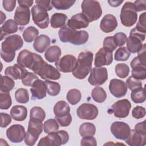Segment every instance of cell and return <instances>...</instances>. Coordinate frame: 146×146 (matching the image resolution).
Returning <instances> with one entry per match:
<instances>
[{"label":"cell","instance_id":"obj_1","mask_svg":"<svg viewBox=\"0 0 146 146\" xmlns=\"http://www.w3.org/2000/svg\"><path fill=\"white\" fill-rule=\"evenodd\" d=\"M58 35L62 42H70L75 45H81L86 43L89 38V35L86 31H77L65 26L59 30Z\"/></svg>","mask_w":146,"mask_h":146},{"label":"cell","instance_id":"obj_2","mask_svg":"<svg viewBox=\"0 0 146 146\" xmlns=\"http://www.w3.org/2000/svg\"><path fill=\"white\" fill-rule=\"evenodd\" d=\"M94 54L90 51L81 52L78 56L73 76L78 79H84L91 70Z\"/></svg>","mask_w":146,"mask_h":146},{"label":"cell","instance_id":"obj_3","mask_svg":"<svg viewBox=\"0 0 146 146\" xmlns=\"http://www.w3.org/2000/svg\"><path fill=\"white\" fill-rule=\"evenodd\" d=\"M44 80H58L60 78L59 71L42 59L32 70Z\"/></svg>","mask_w":146,"mask_h":146},{"label":"cell","instance_id":"obj_4","mask_svg":"<svg viewBox=\"0 0 146 146\" xmlns=\"http://www.w3.org/2000/svg\"><path fill=\"white\" fill-rule=\"evenodd\" d=\"M82 14L89 22L98 20L102 14L100 3L97 1L84 0L81 5Z\"/></svg>","mask_w":146,"mask_h":146},{"label":"cell","instance_id":"obj_5","mask_svg":"<svg viewBox=\"0 0 146 146\" xmlns=\"http://www.w3.org/2000/svg\"><path fill=\"white\" fill-rule=\"evenodd\" d=\"M69 140L68 132L64 130H60L55 132L48 133V135L42 138L38 145L60 146L65 144Z\"/></svg>","mask_w":146,"mask_h":146},{"label":"cell","instance_id":"obj_6","mask_svg":"<svg viewBox=\"0 0 146 146\" xmlns=\"http://www.w3.org/2000/svg\"><path fill=\"white\" fill-rule=\"evenodd\" d=\"M43 131L42 121L38 119H30L28 128L25 137V144L29 146L34 145Z\"/></svg>","mask_w":146,"mask_h":146},{"label":"cell","instance_id":"obj_7","mask_svg":"<svg viewBox=\"0 0 146 146\" xmlns=\"http://www.w3.org/2000/svg\"><path fill=\"white\" fill-rule=\"evenodd\" d=\"M121 24L125 27H131L135 24L137 19V14L133 3L127 2L123 6L120 14Z\"/></svg>","mask_w":146,"mask_h":146},{"label":"cell","instance_id":"obj_8","mask_svg":"<svg viewBox=\"0 0 146 146\" xmlns=\"http://www.w3.org/2000/svg\"><path fill=\"white\" fill-rule=\"evenodd\" d=\"M23 41L21 36L14 34L7 36L1 44V53L6 54H15L17 50L21 48Z\"/></svg>","mask_w":146,"mask_h":146},{"label":"cell","instance_id":"obj_9","mask_svg":"<svg viewBox=\"0 0 146 146\" xmlns=\"http://www.w3.org/2000/svg\"><path fill=\"white\" fill-rule=\"evenodd\" d=\"M145 33L132 29L127 39V48L130 52H138L143 47L142 42L145 40Z\"/></svg>","mask_w":146,"mask_h":146},{"label":"cell","instance_id":"obj_10","mask_svg":"<svg viewBox=\"0 0 146 146\" xmlns=\"http://www.w3.org/2000/svg\"><path fill=\"white\" fill-rule=\"evenodd\" d=\"M42 57L34 52H32L27 49L22 50L18 54L17 63L23 68H28L33 70L36 63Z\"/></svg>","mask_w":146,"mask_h":146},{"label":"cell","instance_id":"obj_11","mask_svg":"<svg viewBox=\"0 0 146 146\" xmlns=\"http://www.w3.org/2000/svg\"><path fill=\"white\" fill-rule=\"evenodd\" d=\"M32 18L34 23L42 29H46L50 23L47 11L40 5H36L31 9Z\"/></svg>","mask_w":146,"mask_h":146},{"label":"cell","instance_id":"obj_12","mask_svg":"<svg viewBox=\"0 0 146 146\" xmlns=\"http://www.w3.org/2000/svg\"><path fill=\"white\" fill-rule=\"evenodd\" d=\"M131 108L130 102L128 99H124L118 100L113 104L108 112L112 113L116 117L124 118L128 115Z\"/></svg>","mask_w":146,"mask_h":146},{"label":"cell","instance_id":"obj_13","mask_svg":"<svg viewBox=\"0 0 146 146\" xmlns=\"http://www.w3.org/2000/svg\"><path fill=\"white\" fill-rule=\"evenodd\" d=\"M108 79V72L105 67H95L91 70L88 78L89 83L92 86H100Z\"/></svg>","mask_w":146,"mask_h":146},{"label":"cell","instance_id":"obj_14","mask_svg":"<svg viewBox=\"0 0 146 146\" xmlns=\"http://www.w3.org/2000/svg\"><path fill=\"white\" fill-rule=\"evenodd\" d=\"M76 113L80 119L94 120L98 115V109L96 106L92 104L83 103L77 108Z\"/></svg>","mask_w":146,"mask_h":146},{"label":"cell","instance_id":"obj_15","mask_svg":"<svg viewBox=\"0 0 146 146\" xmlns=\"http://www.w3.org/2000/svg\"><path fill=\"white\" fill-rule=\"evenodd\" d=\"M77 59L72 55H66L55 62L56 69L63 72H72L75 68Z\"/></svg>","mask_w":146,"mask_h":146},{"label":"cell","instance_id":"obj_16","mask_svg":"<svg viewBox=\"0 0 146 146\" xmlns=\"http://www.w3.org/2000/svg\"><path fill=\"white\" fill-rule=\"evenodd\" d=\"M111 132L115 138L125 140L129 136L131 128L129 125L123 121H115L111 125Z\"/></svg>","mask_w":146,"mask_h":146},{"label":"cell","instance_id":"obj_17","mask_svg":"<svg viewBox=\"0 0 146 146\" xmlns=\"http://www.w3.org/2000/svg\"><path fill=\"white\" fill-rule=\"evenodd\" d=\"M26 132L23 126L20 124H14L6 130V136L12 143L22 142L25 137Z\"/></svg>","mask_w":146,"mask_h":146},{"label":"cell","instance_id":"obj_18","mask_svg":"<svg viewBox=\"0 0 146 146\" xmlns=\"http://www.w3.org/2000/svg\"><path fill=\"white\" fill-rule=\"evenodd\" d=\"M112 52L108 51L103 47L100 48L95 55L94 65L96 67L108 66L112 63Z\"/></svg>","mask_w":146,"mask_h":146},{"label":"cell","instance_id":"obj_19","mask_svg":"<svg viewBox=\"0 0 146 146\" xmlns=\"http://www.w3.org/2000/svg\"><path fill=\"white\" fill-rule=\"evenodd\" d=\"M109 90L112 95L119 98L125 95L127 87L125 83L121 80L112 79L110 82Z\"/></svg>","mask_w":146,"mask_h":146},{"label":"cell","instance_id":"obj_20","mask_svg":"<svg viewBox=\"0 0 146 146\" xmlns=\"http://www.w3.org/2000/svg\"><path fill=\"white\" fill-rule=\"evenodd\" d=\"M125 143L131 146H143L146 144V133L140 132L135 129L131 130Z\"/></svg>","mask_w":146,"mask_h":146},{"label":"cell","instance_id":"obj_21","mask_svg":"<svg viewBox=\"0 0 146 146\" xmlns=\"http://www.w3.org/2000/svg\"><path fill=\"white\" fill-rule=\"evenodd\" d=\"M30 91L31 93V99L33 100L42 99L46 97L47 87L44 81L39 79L36 80L33 84Z\"/></svg>","mask_w":146,"mask_h":146},{"label":"cell","instance_id":"obj_22","mask_svg":"<svg viewBox=\"0 0 146 146\" xmlns=\"http://www.w3.org/2000/svg\"><path fill=\"white\" fill-rule=\"evenodd\" d=\"M14 21L20 26H25L27 25L30 19V11L28 7L19 6L14 14Z\"/></svg>","mask_w":146,"mask_h":146},{"label":"cell","instance_id":"obj_23","mask_svg":"<svg viewBox=\"0 0 146 146\" xmlns=\"http://www.w3.org/2000/svg\"><path fill=\"white\" fill-rule=\"evenodd\" d=\"M88 25L89 22L82 13H78L72 16L67 22L68 27L73 30L86 28Z\"/></svg>","mask_w":146,"mask_h":146},{"label":"cell","instance_id":"obj_24","mask_svg":"<svg viewBox=\"0 0 146 146\" xmlns=\"http://www.w3.org/2000/svg\"><path fill=\"white\" fill-rule=\"evenodd\" d=\"M5 74L13 80H22L27 75L28 71L18 64H15L14 66L7 67L5 70Z\"/></svg>","mask_w":146,"mask_h":146},{"label":"cell","instance_id":"obj_25","mask_svg":"<svg viewBox=\"0 0 146 146\" xmlns=\"http://www.w3.org/2000/svg\"><path fill=\"white\" fill-rule=\"evenodd\" d=\"M117 26V21L116 17L112 14L104 15L100 23L101 30L105 33H111L114 31Z\"/></svg>","mask_w":146,"mask_h":146},{"label":"cell","instance_id":"obj_26","mask_svg":"<svg viewBox=\"0 0 146 146\" xmlns=\"http://www.w3.org/2000/svg\"><path fill=\"white\" fill-rule=\"evenodd\" d=\"M50 43V38L46 35L42 34L36 38L33 43V47L35 51L42 53L49 47Z\"/></svg>","mask_w":146,"mask_h":146},{"label":"cell","instance_id":"obj_27","mask_svg":"<svg viewBox=\"0 0 146 146\" xmlns=\"http://www.w3.org/2000/svg\"><path fill=\"white\" fill-rule=\"evenodd\" d=\"M10 115L14 120L22 121L27 117V110L23 106H14L10 110Z\"/></svg>","mask_w":146,"mask_h":146},{"label":"cell","instance_id":"obj_28","mask_svg":"<svg viewBox=\"0 0 146 146\" xmlns=\"http://www.w3.org/2000/svg\"><path fill=\"white\" fill-rule=\"evenodd\" d=\"M61 50L58 46L54 45L50 46L46 51L44 54V57L46 59L50 62H57L61 55Z\"/></svg>","mask_w":146,"mask_h":146},{"label":"cell","instance_id":"obj_29","mask_svg":"<svg viewBox=\"0 0 146 146\" xmlns=\"http://www.w3.org/2000/svg\"><path fill=\"white\" fill-rule=\"evenodd\" d=\"M53 112L55 117H62L70 113V107L67 102L59 101L55 104Z\"/></svg>","mask_w":146,"mask_h":146},{"label":"cell","instance_id":"obj_30","mask_svg":"<svg viewBox=\"0 0 146 146\" xmlns=\"http://www.w3.org/2000/svg\"><path fill=\"white\" fill-rule=\"evenodd\" d=\"M67 19V16L63 13H54L51 18V26L54 29L62 28L64 26Z\"/></svg>","mask_w":146,"mask_h":146},{"label":"cell","instance_id":"obj_31","mask_svg":"<svg viewBox=\"0 0 146 146\" xmlns=\"http://www.w3.org/2000/svg\"><path fill=\"white\" fill-rule=\"evenodd\" d=\"M1 35L4 34L6 35L15 33L18 31V24L13 19H8L1 26Z\"/></svg>","mask_w":146,"mask_h":146},{"label":"cell","instance_id":"obj_32","mask_svg":"<svg viewBox=\"0 0 146 146\" xmlns=\"http://www.w3.org/2000/svg\"><path fill=\"white\" fill-rule=\"evenodd\" d=\"M96 128L91 123H84L79 127V133L81 136H92L95 134Z\"/></svg>","mask_w":146,"mask_h":146},{"label":"cell","instance_id":"obj_33","mask_svg":"<svg viewBox=\"0 0 146 146\" xmlns=\"http://www.w3.org/2000/svg\"><path fill=\"white\" fill-rule=\"evenodd\" d=\"M39 34V31L33 26H29L23 32L22 36L24 40L27 43H31L36 39Z\"/></svg>","mask_w":146,"mask_h":146},{"label":"cell","instance_id":"obj_34","mask_svg":"<svg viewBox=\"0 0 146 146\" xmlns=\"http://www.w3.org/2000/svg\"><path fill=\"white\" fill-rule=\"evenodd\" d=\"M91 96L93 100L97 103H103L107 98V94L101 87H95L91 92Z\"/></svg>","mask_w":146,"mask_h":146},{"label":"cell","instance_id":"obj_35","mask_svg":"<svg viewBox=\"0 0 146 146\" xmlns=\"http://www.w3.org/2000/svg\"><path fill=\"white\" fill-rule=\"evenodd\" d=\"M15 86V83L13 79L7 76L1 75V92H9L13 90Z\"/></svg>","mask_w":146,"mask_h":146},{"label":"cell","instance_id":"obj_36","mask_svg":"<svg viewBox=\"0 0 146 146\" xmlns=\"http://www.w3.org/2000/svg\"><path fill=\"white\" fill-rule=\"evenodd\" d=\"M82 98L80 91L76 88L71 89L68 91L66 98L68 103L72 105H75L78 103Z\"/></svg>","mask_w":146,"mask_h":146},{"label":"cell","instance_id":"obj_37","mask_svg":"<svg viewBox=\"0 0 146 146\" xmlns=\"http://www.w3.org/2000/svg\"><path fill=\"white\" fill-rule=\"evenodd\" d=\"M131 98L135 103H144L145 100V88L140 87L132 91L131 94Z\"/></svg>","mask_w":146,"mask_h":146},{"label":"cell","instance_id":"obj_38","mask_svg":"<svg viewBox=\"0 0 146 146\" xmlns=\"http://www.w3.org/2000/svg\"><path fill=\"white\" fill-rule=\"evenodd\" d=\"M132 76L137 80L146 79V67L143 65H137L132 67Z\"/></svg>","mask_w":146,"mask_h":146},{"label":"cell","instance_id":"obj_39","mask_svg":"<svg viewBox=\"0 0 146 146\" xmlns=\"http://www.w3.org/2000/svg\"><path fill=\"white\" fill-rule=\"evenodd\" d=\"M44 83L47 87V92L49 95L55 96L59 94L60 86L58 83L48 80H45Z\"/></svg>","mask_w":146,"mask_h":146},{"label":"cell","instance_id":"obj_40","mask_svg":"<svg viewBox=\"0 0 146 146\" xmlns=\"http://www.w3.org/2000/svg\"><path fill=\"white\" fill-rule=\"evenodd\" d=\"M75 2V1L73 0H52L51 1V4L57 10H67Z\"/></svg>","mask_w":146,"mask_h":146},{"label":"cell","instance_id":"obj_41","mask_svg":"<svg viewBox=\"0 0 146 146\" xmlns=\"http://www.w3.org/2000/svg\"><path fill=\"white\" fill-rule=\"evenodd\" d=\"M15 98L17 102L22 104L27 103L29 100V95L28 91L23 88L17 90L15 92Z\"/></svg>","mask_w":146,"mask_h":146},{"label":"cell","instance_id":"obj_42","mask_svg":"<svg viewBox=\"0 0 146 146\" xmlns=\"http://www.w3.org/2000/svg\"><path fill=\"white\" fill-rule=\"evenodd\" d=\"M59 124L54 119H50L46 120L43 124V129L45 133H50L58 131Z\"/></svg>","mask_w":146,"mask_h":146},{"label":"cell","instance_id":"obj_43","mask_svg":"<svg viewBox=\"0 0 146 146\" xmlns=\"http://www.w3.org/2000/svg\"><path fill=\"white\" fill-rule=\"evenodd\" d=\"M131 52L127 47H121L119 48L114 55V59L116 61H126L129 58Z\"/></svg>","mask_w":146,"mask_h":146},{"label":"cell","instance_id":"obj_44","mask_svg":"<svg viewBox=\"0 0 146 146\" xmlns=\"http://www.w3.org/2000/svg\"><path fill=\"white\" fill-rule=\"evenodd\" d=\"M12 101L10 92L0 93V108L1 110H7L11 106Z\"/></svg>","mask_w":146,"mask_h":146},{"label":"cell","instance_id":"obj_45","mask_svg":"<svg viewBox=\"0 0 146 146\" xmlns=\"http://www.w3.org/2000/svg\"><path fill=\"white\" fill-rule=\"evenodd\" d=\"M46 117L44 111L40 107H34L30 110V118L38 119L43 121Z\"/></svg>","mask_w":146,"mask_h":146},{"label":"cell","instance_id":"obj_46","mask_svg":"<svg viewBox=\"0 0 146 146\" xmlns=\"http://www.w3.org/2000/svg\"><path fill=\"white\" fill-rule=\"evenodd\" d=\"M129 72V68L125 63H118L115 66V73L120 78H126Z\"/></svg>","mask_w":146,"mask_h":146},{"label":"cell","instance_id":"obj_47","mask_svg":"<svg viewBox=\"0 0 146 146\" xmlns=\"http://www.w3.org/2000/svg\"><path fill=\"white\" fill-rule=\"evenodd\" d=\"M126 86L130 90L133 91L137 88L142 87V83L139 80H137L132 76H129L126 80Z\"/></svg>","mask_w":146,"mask_h":146},{"label":"cell","instance_id":"obj_48","mask_svg":"<svg viewBox=\"0 0 146 146\" xmlns=\"http://www.w3.org/2000/svg\"><path fill=\"white\" fill-rule=\"evenodd\" d=\"M117 47L113 39V36H107L104 38L103 41V48L106 50L110 51L111 52H113Z\"/></svg>","mask_w":146,"mask_h":146},{"label":"cell","instance_id":"obj_49","mask_svg":"<svg viewBox=\"0 0 146 146\" xmlns=\"http://www.w3.org/2000/svg\"><path fill=\"white\" fill-rule=\"evenodd\" d=\"M113 39L117 46H121L125 43L127 37L125 34L120 32L116 33L114 36H113Z\"/></svg>","mask_w":146,"mask_h":146},{"label":"cell","instance_id":"obj_50","mask_svg":"<svg viewBox=\"0 0 146 146\" xmlns=\"http://www.w3.org/2000/svg\"><path fill=\"white\" fill-rule=\"evenodd\" d=\"M38 79V77L34 73L28 72L27 75L22 80V83L25 86H32L34 82Z\"/></svg>","mask_w":146,"mask_h":146},{"label":"cell","instance_id":"obj_51","mask_svg":"<svg viewBox=\"0 0 146 146\" xmlns=\"http://www.w3.org/2000/svg\"><path fill=\"white\" fill-rule=\"evenodd\" d=\"M132 116L137 119L143 118L145 115V109L144 107L141 106L135 107L132 111Z\"/></svg>","mask_w":146,"mask_h":146},{"label":"cell","instance_id":"obj_52","mask_svg":"<svg viewBox=\"0 0 146 146\" xmlns=\"http://www.w3.org/2000/svg\"><path fill=\"white\" fill-rule=\"evenodd\" d=\"M145 15L146 13L144 12L143 14H141L139 17V21L135 27L136 30H137L139 31H141L142 33H145Z\"/></svg>","mask_w":146,"mask_h":146},{"label":"cell","instance_id":"obj_53","mask_svg":"<svg viewBox=\"0 0 146 146\" xmlns=\"http://www.w3.org/2000/svg\"><path fill=\"white\" fill-rule=\"evenodd\" d=\"M56 120L62 127L68 126L72 121V116L70 113L62 117H55Z\"/></svg>","mask_w":146,"mask_h":146},{"label":"cell","instance_id":"obj_54","mask_svg":"<svg viewBox=\"0 0 146 146\" xmlns=\"http://www.w3.org/2000/svg\"><path fill=\"white\" fill-rule=\"evenodd\" d=\"M81 145H93L96 146L97 145L96 140L94 137L92 136H86L83 137L80 141Z\"/></svg>","mask_w":146,"mask_h":146},{"label":"cell","instance_id":"obj_55","mask_svg":"<svg viewBox=\"0 0 146 146\" xmlns=\"http://www.w3.org/2000/svg\"><path fill=\"white\" fill-rule=\"evenodd\" d=\"M0 114H1V127L5 128L11 123V117L7 113L1 112Z\"/></svg>","mask_w":146,"mask_h":146},{"label":"cell","instance_id":"obj_56","mask_svg":"<svg viewBox=\"0 0 146 146\" xmlns=\"http://www.w3.org/2000/svg\"><path fill=\"white\" fill-rule=\"evenodd\" d=\"M16 5V1L15 0H3L2 1V6L7 11H12Z\"/></svg>","mask_w":146,"mask_h":146},{"label":"cell","instance_id":"obj_57","mask_svg":"<svg viewBox=\"0 0 146 146\" xmlns=\"http://www.w3.org/2000/svg\"><path fill=\"white\" fill-rule=\"evenodd\" d=\"M133 5L136 12H140V11H144L146 10V1L145 0L136 1L134 2Z\"/></svg>","mask_w":146,"mask_h":146},{"label":"cell","instance_id":"obj_58","mask_svg":"<svg viewBox=\"0 0 146 146\" xmlns=\"http://www.w3.org/2000/svg\"><path fill=\"white\" fill-rule=\"evenodd\" d=\"M35 3L36 5H40L45 9L47 11H50L52 9V5L51 4V1L45 0H36Z\"/></svg>","mask_w":146,"mask_h":146},{"label":"cell","instance_id":"obj_59","mask_svg":"<svg viewBox=\"0 0 146 146\" xmlns=\"http://www.w3.org/2000/svg\"><path fill=\"white\" fill-rule=\"evenodd\" d=\"M135 130L140 132H144L146 133V130H145V121H143L142 122H140L135 125Z\"/></svg>","mask_w":146,"mask_h":146},{"label":"cell","instance_id":"obj_60","mask_svg":"<svg viewBox=\"0 0 146 146\" xmlns=\"http://www.w3.org/2000/svg\"><path fill=\"white\" fill-rule=\"evenodd\" d=\"M18 2L19 6H25L29 8L32 6L34 1L33 0H22V1H18Z\"/></svg>","mask_w":146,"mask_h":146},{"label":"cell","instance_id":"obj_61","mask_svg":"<svg viewBox=\"0 0 146 146\" xmlns=\"http://www.w3.org/2000/svg\"><path fill=\"white\" fill-rule=\"evenodd\" d=\"M123 2V1H111V0H108V3L109 5L113 7H117L120 6L122 3Z\"/></svg>","mask_w":146,"mask_h":146},{"label":"cell","instance_id":"obj_62","mask_svg":"<svg viewBox=\"0 0 146 146\" xmlns=\"http://www.w3.org/2000/svg\"><path fill=\"white\" fill-rule=\"evenodd\" d=\"M0 13H1V23H0V24L2 25L3 23V22L5 21V19L6 18V16L2 11H0Z\"/></svg>","mask_w":146,"mask_h":146}]
</instances>
